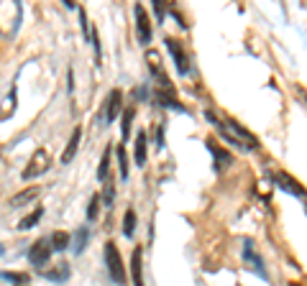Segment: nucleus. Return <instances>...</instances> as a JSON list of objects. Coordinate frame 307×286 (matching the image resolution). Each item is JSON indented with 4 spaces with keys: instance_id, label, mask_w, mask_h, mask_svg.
<instances>
[{
    "instance_id": "obj_1",
    "label": "nucleus",
    "mask_w": 307,
    "mask_h": 286,
    "mask_svg": "<svg viewBox=\"0 0 307 286\" xmlns=\"http://www.w3.org/2000/svg\"><path fill=\"white\" fill-rule=\"evenodd\" d=\"M51 164H54V156L49 154V148L39 146L36 151H33V156L28 158V166L24 169V179L28 181V179H36L41 174H47V171L51 169Z\"/></svg>"
},
{
    "instance_id": "obj_2",
    "label": "nucleus",
    "mask_w": 307,
    "mask_h": 286,
    "mask_svg": "<svg viewBox=\"0 0 307 286\" xmlns=\"http://www.w3.org/2000/svg\"><path fill=\"white\" fill-rule=\"evenodd\" d=\"M105 263H108V273H110V279L116 281V284H126V268H123V261H120V253H118V248L116 243H105Z\"/></svg>"
},
{
    "instance_id": "obj_3",
    "label": "nucleus",
    "mask_w": 307,
    "mask_h": 286,
    "mask_svg": "<svg viewBox=\"0 0 307 286\" xmlns=\"http://www.w3.org/2000/svg\"><path fill=\"white\" fill-rule=\"evenodd\" d=\"M49 256H51V240L49 238L36 240V243L31 245V250H28V261L33 263V266H44V263L49 261Z\"/></svg>"
},
{
    "instance_id": "obj_4",
    "label": "nucleus",
    "mask_w": 307,
    "mask_h": 286,
    "mask_svg": "<svg viewBox=\"0 0 307 286\" xmlns=\"http://www.w3.org/2000/svg\"><path fill=\"white\" fill-rule=\"evenodd\" d=\"M166 49H169V54H172L174 64H177V72L187 74L189 72V62H187V54H185V49H182V44L177 39H166Z\"/></svg>"
},
{
    "instance_id": "obj_5",
    "label": "nucleus",
    "mask_w": 307,
    "mask_h": 286,
    "mask_svg": "<svg viewBox=\"0 0 307 286\" xmlns=\"http://www.w3.org/2000/svg\"><path fill=\"white\" fill-rule=\"evenodd\" d=\"M136 31H139V41L141 44L151 41V21H149V16H146L143 5H136Z\"/></svg>"
},
{
    "instance_id": "obj_6",
    "label": "nucleus",
    "mask_w": 307,
    "mask_h": 286,
    "mask_svg": "<svg viewBox=\"0 0 307 286\" xmlns=\"http://www.w3.org/2000/svg\"><path fill=\"white\" fill-rule=\"evenodd\" d=\"M277 179V184H282V189H287L289 194H297V197H305V187L300 184L297 179H292L289 174H284V171H277L274 174Z\"/></svg>"
},
{
    "instance_id": "obj_7",
    "label": "nucleus",
    "mask_w": 307,
    "mask_h": 286,
    "mask_svg": "<svg viewBox=\"0 0 307 286\" xmlns=\"http://www.w3.org/2000/svg\"><path fill=\"white\" fill-rule=\"evenodd\" d=\"M123 110V92L120 89H113V92L108 95V105H105V118L113 123V118H118Z\"/></svg>"
},
{
    "instance_id": "obj_8",
    "label": "nucleus",
    "mask_w": 307,
    "mask_h": 286,
    "mask_svg": "<svg viewBox=\"0 0 307 286\" xmlns=\"http://www.w3.org/2000/svg\"><path fill=\"white\" fill-rule=\"evenodd\" d=\"M36 197H39V187H28V189H24V192H18V194L10 197V207H24V204H31Z\"/></svg>"
},
{
    "instance_id": "obj_9",
    "label": "nucleus",
    "mask_w": 307,
    "mask_h": 286,
    "mask_svg": "<svg viewBox=\"0 0 307 286\" xmlns=\"http://www.w3.org/2000/svg\"><path fill=\"white\" fill-rule=\"evenodd\" d=\"M141 261H143V250L136 248L133 256H131V276H133V284L136 286H143V276H141Z\"/></svg>"
},
{
    "instance_id": "obj_10",
    "label": "nucleus",
    "mask_w": 307,
    "mask_h": 286,
    "mask_svg": "<svg viewBox=\"0 0 307 286\" xmlns=\"http://www.w3.org/2000/svg\"><path fill=\"white\" fill-rule=\"evenodd\" d=\"M79 138H82V128H74L72 131V138H70V143H67L64 154H62V164H70L72 158H74L77 148H79Z\"/></svg>"
},
{
    "instance_id": "obj_11",
    "label": "nucleus",
    "mask_w": 307,
    "mask_h": 286,
    "mask_svg": "<svg viewBox=\"0 0 307 286\" xmlns=\"http://www.w3.org/2000/svg\"><path fill=\"white\" fill-rule=\"evenodd\" d=\"M243 256H246V263H248V266H251V271H256L259 276H264V279H266V271H264V261L259 258V253H254L251 243H246V250H243Z\"/></svg>"
},
{
    "instance_id": "obj_12",
    "label": "nucleus",
    "mask_w": 307,
    "mask_h": 286,
    "mask_svg": "<svg viewBox=\"0 0 307 286\" xmlns=\"http://www.w3.org/2000/svg\"><path fill=\"white\" fill-rule=\"evenodd\" d=\"M210 146V151H213V156H215V166H218V169H225V166H231L233 164V156L228 154V151H223V148L218 146V143H208Z\"/></svg>"
},
{
    "instance_id": "obj_13",
    "label": "nucleus",
    "mask_w": 307,
    "mask_h": 286,
    "mask_svg": "<svg viewBox=\"0 0 307 286\" xmlns=\"http://www.w3.org/2000/svg\"><path fill=\"white\" fill-rule=\"evenodd\" d=\"M143 164H146V133L139 131V135H136V166Z\"/></svg>"
},
{
    "instance_id": "obj_14",
    "label": "nucleus",
    "mask_w": 307,
    "mask_h": 286,
    "mask_svg": "<svg viewBox=\"0 0 307 286\" xmlns=\"http://www.w3.org/2000/svg\"><path fill=\"white\" fill-rule=\"evenodd\" d=\"M44 276L51 279V281H67L70 279V266H67V263H59V266H54L51 271H44Z\"/></svg>"
},
{
    "instance_id": "obj_15",
    "label": "nucleus",
    "mask_w": 307,
    "mask_h": 286,
    "mask_svg": "<svg viewBox=\"0 0 307 286\" xmlns=\"http://www.w3.org/2000/svg\"><path fill=\"white\" fill-rule=\"evenodd\" d=\"M51 250H67V248H70V233H64V230H56L51 238Z\"/></svg>"
},
{
    "instance_id": "obj_16",
    "label": "nucleus",
    "mask_w": 307,
    "mask_h": 286,
    "mask_svg": "<svg viewBox=\"0 0 307 286\" xmlns=\"http://www.w3.org/2000/svg\"><path fill=\"white\" fill-rule=\"evenodd\" d=\"M87 240H90V227H79V230L74 233V243H72L74 253H82V250L87 248Z\"/></svg>"
},
{
    "instance_id": "obj_17",
    "label": "nucleus",
    "mask_w": 307,
    "mask_h": 286,
    "mask_svg": "<svg viewBox=\"0 0 307 286\" xmlns=\"http://www.w3.org/2000/svg\"><path fill=\"white\" fill-rule=\"evenodd\" d=\"M41 215H44V207H36V210H33L31 215H26L24 220L18 222V230H31V227L41 220Z\"/></svg>"
},
{
    "instance_id": "obj_18",
    "label": "nucleus",
    "mask_w": 307,
    "mask_h": 286,
    "mask_svg": "<svg viewBox=\"0 0 307 286\" xmlns=\"http://www.w3.org/2000/svg\"><path fill=\"white\" fill-rule=\"evenodd\" d=\"M110 151H113V146H108L105 151H102L100 169H97V179H100V181H105V179H108V171H110Z\"/></svg>"
},
{
    "instance_id": "obj_19",
    "label": "nucleus",
    "mask_w": 307,
    "mask_h": 286,
    "mask_svg": "<svg viewBox=\"0 0 307 286\" xmlns=\"http://www.w3.org/2000/svg\"><path fill=\"white\" fill-rule=\"evenodd\" d=\"M133 115H136V110L128 108V110H123V125H120V135H123V141L131 135V123H133Z\"/></svg>"
},
{
    "instance_id": "obj_20",
    "label": "nucleus",
    "mask_w": 307,
    "mask_h": 286,
    "mask_svg": "<svg viewBox=\"0 0 307 286\" xmlns=\"http://www.w3.org/2000/svg\"><path fill=\"white\" fill-rule=\"evenodd\" d=\"M133 230H136V212L128 210L126 217H123V235H126V238H133Z\"/></svg>"
},
{
    "instance_id": "obj_21",
    "label": "nucleus",
    "mask_w": 307,
    "mask_h": 286,
    "mask_svg": "<svg viewBox=\"0 0 307 286\" xmlns=\"http://www.w3.org/2000/svg\"><path fill=\"white\" fill-rule=\"evenodd\" d=\"M116 154H118V169H120V179H126L128 176V156H126V148L118 146L116 148Z\"/></svg>"
},
{
    "instance_id": "obj_22",
    "label": "nucleus",
    "mask_w": 307,
    "mask_h": 286,
    "mask_svg": "<svg viewBox=\"0 0 307 286\" xmlns=\"http://www.w3.org/2000/svg\"><path fill=\"white\" fill-rule=\"evenodd\" d=\"M0 279H8V281H16V284H26L31 276H28V273H10V271H3V273H0Z\"/></svg>"
},
{
    "instance_id": "obj_23",
    "label": "nucleus",
    "mask_w": 307,
    "mask_h": 286,
    "mask_svg": "<svg viewBox=\"0 0 307 286\" xmlns=\"http://www.w3.org/2000/svg\"><path fill=\"white\" fill-rule=\"evenodd\" d=\"M97 215H100V197L95 194V197L90 199V207H87V217H90V220H97Z\"/></svg>"
},
{
    "instance_id": "obj_24",
    "label": "nucleus",
    "mask_w": 307,
    "mask_h": 286,
    "mask_svg": "<svg viewBox=\"0 0 307 286\" xmlns=\"http://www.w3.org/2000/svg\"><path fill=\"white\" fill-rule=\"evenodd\" d=\"M102 199H105V204H113V199H116V187H113V181H108L105 189H102Z\"/></svg>"
},
{
    "instance_id": "obj_25",
    "label": "nucleus",
    "mask_w": 307,
    "mask_h": 286,
    "mask_svg": "<svg viewBox=\"0 0 307 286\" xmlns=\"http://www.w3.org/2000/svg\"><path fill=\"white\" fill-rule=\"evenodd\" d=\"M0 253H3V245H0Z\"/></svg>"
}]
</instances>
